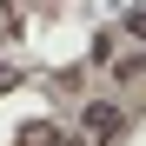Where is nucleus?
Instances as JSON below:
<instances>
[{"label": "nucleus", "mask_w": 146, "mask_h": 146, "mask_svg": "<svg viewBox=\"0 0 146 146\" xmlns=\"http://www.w3.org/2000/svg\"><path fill=\"white\" fill-rule=\"evenodd\" d=\"M0 93H7V66H0Z\"/></svg>", "instance_id": "f03ea898"}, {"label": "nucleus", "mask_w": 146, "mask_h": 146, "mask_svg": "<svg viewBox=\"0 0 146 146\" xmlns=\"http://www.w3.org/2000/svg\"><path fill=\"white\" fill-rule=\"evenodd\" d=\"M86 133H119V106H86Z\"/></svg>", "instance_id": "f257e3e1"}]
</instances>
